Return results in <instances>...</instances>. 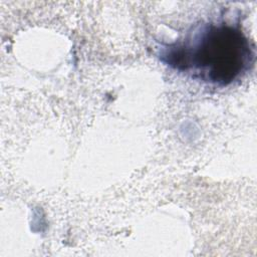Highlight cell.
<instances>
[{
    "instance_id": "obj_1",
    "label": "cell",
    "mask_w": 257,
    "mask_h": 257,
    "mask_svg": "<svg viewBox=\"0 0 257 257\" xmlns=\"http://www.w3.org/2000/svg\"><path fill=\"white\" fill-rule=\"evenodd\" d=\"M249 40L237 26L227 23L201 24L184 40L161 48L160 58L172 68L193 78L226 86L253 63Z\"/></svg>"
}]
</instances>
